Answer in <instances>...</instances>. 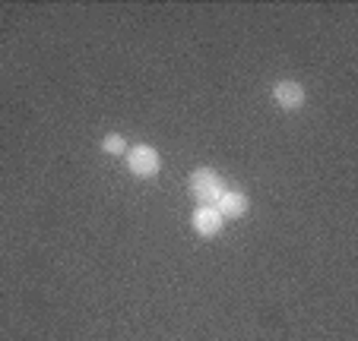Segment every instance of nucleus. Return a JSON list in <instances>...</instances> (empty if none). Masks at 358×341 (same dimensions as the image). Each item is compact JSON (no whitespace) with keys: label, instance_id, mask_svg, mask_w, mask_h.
<instances>
[{"label":"nucleus","instance_id":"7ed1b4c3","mask_svg":"<svg viewBox=\"0 0 358 341\" xmlns=\"http://www.w3.org/2000/svg\"><path fill=\"white\" fill-rule=\"evenodd\" d=\"M190 227H194L200 237H219L225 227V218L216 212V206H196L194 215H190Z\"/></svg>","mask_w":358,"mask_h":341},{"label":"nucleus","instance_id":"39448f33","mask_svg":"<svg viewBox=\"0 0 358 341\" xmlns=\"http://www.w3.org/2000/svg\"><path fill=\"white\" fill-rule=\"evenodd\" d=\"M216 212L222 215L225 221H235V218H244V215L250 212V196L244 193V190H238V187H229L222 196H219V202H216Z\"/></svg>","mask_w":358,"mask_h":341},{"label":"nucleus","instance_id":"423d86ee","mask_svg":"<svg viewBox=\"0 0 358 341\" xmlns=\"http://www.w3.org/2000/svg\"><path fill=\"white\" fill-rule=\"evenodd\" d=\"M127 149L130 142L121 133H105V139H101V152L105 155H127Z\"/></svg>","mask_w":358,"mask_h":341},{"label":"nucleus","instance_id":"20e7f679","mask_svg":"<svg viewBox=\"0 0 358 341\" xmlns=\"http://www.w3.org/2000/svg\"><path fill=\"white\" fill-rule=\"evenodd\" d=\"M273 101H276L282 111H298V107H304V101H308V92H304V86L295 79H279L276 86H273Z\"/></svg>","mask_w":358,"mask_h":341},{"label":"nucleus","instance_id":"f03ea898","mask_svg":"<svg viewBox=\"0 0 358 341\" xmlns=\"http://www.w3.org/2000/svg\"><path fill=\"white\" fill-rule=\"evenodd\" d=\"M124 161H127L130 174L140 177V181H149V177H156L159 171H162V155H159L156 146H149V142L130 146L127 155H124Z\"/></svg>","mask_w":358,"mask_h":341},{"label":"nucleus","instance_id":"f257e3e1","mask_svg":"<svg viewBox=\"0 0 358 341\" xmlns=\"http://www.w3.org/2000/svg\"><path fill=\"white\" fill-rule=\"evenodd\" d=\"M187 190L196 199V206H216L219 196L229 190V183H225L222 174L213 171V167H196V171H190V177H187Z\"/></svg>","mask_w":358,"mask_h":341}]
</instances>
